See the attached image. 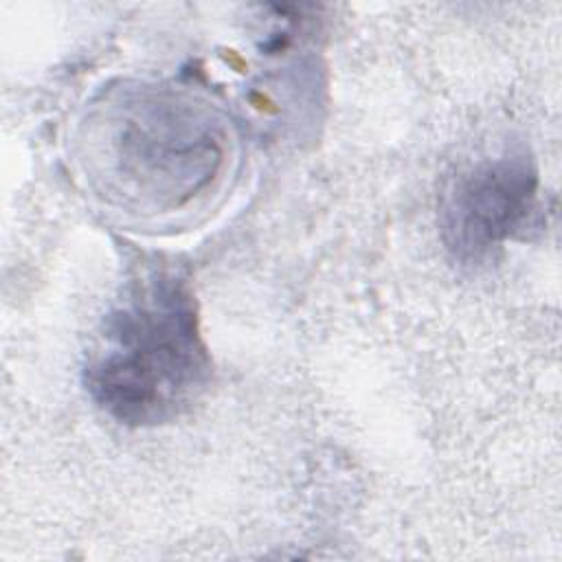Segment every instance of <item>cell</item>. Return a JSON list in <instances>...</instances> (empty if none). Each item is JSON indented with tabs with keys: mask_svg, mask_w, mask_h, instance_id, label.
<instances>
[{
	"mask_svg": "<svg viewBox=\"0 0 562 562\" xmlns=\"http://www.w3.org/2000/svg\"><path fill=\"white\" fill-rule=\"evenodd\" d=\"M211 358L193 294L178 274L154 272L101 323L86 364L92 400L116 422L156 426L204 393Z\"/></svg>",
	"mask_w": 562,
	"mask_h": 562,
	"instance_id": "6da1fadb",
	"label": "cell"
},
{
	"mask_svg": "<svg viewBox=\"0 0 562 562\" xmlns=\"http://www.w3.org/2000/svg\"><path fill=\"white\" fill-rule=\"evenodd\" d=\"M138 105L127 110L114 138L121 178L136 193L184 202L213 178L220 138L184 105L154 99Z\"/></svg>",
	"mask_w": 562,
	"mask_h": 562,
	"instance_id": "7a4b0ae2",
	"label": "cell"
},
{
	"mask_svg": "<svg viewBox=\"0 0 562 562\" xmlns=\"http://www.w3.org/2000/svg\"><path fill=\"white\" fill-rule=\"evenodd\" d=\"M538 204V171L525 149H507L461 171L441 195L446 248L463 263L487 259L525 231Z\"/></svg>",
	"mask_w": 562,
	"mask_h": 562,
	"instance_id": "3957f363",
	"label": "cell"
}]
</instances>
